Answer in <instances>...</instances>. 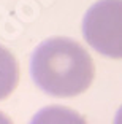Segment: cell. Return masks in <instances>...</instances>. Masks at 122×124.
Wrapping results in <instances>:
<instances>
[{"label": "cell", "instance_id": "6da1fadb", "mask_svg": "<svg viewBox=\"0 0 122 124\" xmlns=\"http://www.w3.org/2000/svg\"><path fill=\"white\" fill-rule=\"evenodd\" d=\"M35 84L52 97H75L92 84L95 67L90 54L78 41L52 37L41 41L30 57Z\"/></svg>", "mask_w": 122, "mask_h": 124}, {"label": "cell", "instance_id": "7a4b0ae2", "mask_svg": "<svg viewBox=\"0 0 122 124\" xmlns=\"http://www.w3.org/2000/svg\"><path fill=\"white\" fill-rule=\"evenodd\" d=\"M83 35L97 53L122 59V0H98L83 18Z\"/></svg>", "mask_w": 122, "mask_h": 124}, {"label": "cell", "instance_id": "3957f363", "mask_svg": "<svg viewBox=\"0 0 122 124\" xmlns=\"http://www.w3.org/2000/svg\"><path fill=\"white\" fill-rule=\"evenodd\" d=\"M30 124H87V121L72 108L49 105L38 110L32 116Z\"/></svg>", "mask_w": 122, "mask_h": 124}, {"label": "cell", "instance_id": "277c9868", "mask_svg": "<svg viewBox=\"0 0 122 124\" xmlns=\"http://www.w3.org/2000/svg\"><path fill=\"white\" fill-rule=\"evenodd\" d=\"M19 81L18 61L10 49L0 45V100L7 99L16 89Z\"/></svg>", "mask_w": 122, "mask_h": 124}, {"label": "cell", "instance_id": "5b68a950", "mask_svg": "<svg viewBox=\"0 0 122 124\" xmlns=\"http://www.w3.org/2000/svg\"><path fill=\"white\" fill-rule=\"evenodd\" d=\"M113 124H122V105L119 107L117 113H116V116H114V123H113Z\"/></svg>", "mask_w": 122, "mask_h": 124}, {"label": "cell", "instance_id": "8992f818", "mask_svg": "<svg viewBox=\"0 0 122 124\" xmlns=\"http://www.w3.org/2000/svg\"><path fill=\"white\" fill-rule=\"evenodd\" d=\"M0 124H13V121H11L5 113H2V111H0Z\"/></svg>", "mask_w": 122, "mask_h": 124}]
</instances>
